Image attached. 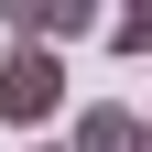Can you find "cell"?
I'll return each mask as SVG.
<instances>
[{
	"label": "cell",
	"mask_w": 152,
	"mask_h": 152,
	"mask_svg": "<svg viewBox=\"0 0 152 152\" xmlns=\"http://www.w3.org/2000/svg\"><path fill=\"white\" fill-rule=\"evenodd\" d=\"M54 109H65V54L54 44H11L0 54V120L11 130H44Z\"/></svg>",
	"instance_id": "obj_1"
},
{
	"label": "cell",
	"mask_w": 152,
	"mask_h": 152,
	"mask_svg": "<svg viewBox=\"0 0 152 152\" xmlns=\"http://www.w3.org/2000/svg\"><path fill=\"white\" fill-rule=\"evenodd\" d=\"M33 152H65V141H33Z\"/></svg>",
	"instance_id": "obj_5"
},
{
	"label": "cell",
	"mask_w": 152,
	"mask_h": 152,
	"mask_svg": "<svg viewBox=\"0 0 152 152\" xmlns=\"http://www.w3.org/2000/svg\"><path fill=\"white\" fill-rule=\"evenodd\" d=\"M130 130H141V120H130L120 98H98V109H76V130H65V152H130Z\"/></svg>",
	"instance_id": "obj_2"
},
{
	"label": "cell",
	"mask_w": 152,
	"mask_h": 152,
	"mask_svg": "<svg viewBox=\"0 0 152 152\" xmlns=\"http://www.w3.org/2000/svg\"><path fill=\"white\" fill-rule=\"evenodd\" d=\"M109 44H120V54H152V0H130L120 22H109Z\"/></svg>",
	"instance_id": "obj_3"
},
{
	"label": "cell",
	"mask_w": 152,
	"mask_h": 152,
	"mask_svg": "<svg viewBox=\"0 0 152 152\" xmlns=\"http://www.w3.org/2000/svg\"><path fill=\"white\" fill-rule=\"evenodd\" d=\"M130 152H152V120H141V130H130Z\"/></svg>",
	"instance_id": "obj_4"
}]
</instances>
